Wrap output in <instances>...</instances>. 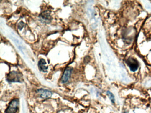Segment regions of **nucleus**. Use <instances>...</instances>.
Returning <instances> with one entry per match:
<instances>
[{"instance_id": "5", "label": "nucleus", "mask_w": 151, "mask_h": 113, "mask_svg": "<svg viewBox=\"0 0 151 113\" xmlns=\"http://www.w3.org/2000/svg\"><path fill=\"white\" fill-rule=\"evenodd\" d=\"M37 92L39 94L40 97L42 99H48L50 98L52 95V93L49 90L44 89H39Z\"/></svg>"}, {"instance_id": "7", "label": "nucleus", "mask_w": 151, "mask_h": 113, "mask_svg": "<svg viewBox=\"0 0 151 113\" xmlns=\"http://www.w3.org/2000/svg\"><path fill=\"white\" fill-rule=\"evenodd\" d=\"M47 63L45 60L43 58L40 59L38 62L39 69L40 71L44 72H47L48 69V67L46 66Z\"/></svg>"}, {"instance_id": "6", "label": "nucleus", "mask_w": 151, "mask_h": 113, "mask_svg": "<svg viewBox=\"0 0 151 113\" xmlns=\"http://www.w3.org/2000/svg\"><path fill=\"white\" fill-rule=\"evenodd\" d=\"M40 17L41 21L45 23H49L52 19L50 12L48 11H45L42 12L40 16Z\"/></svg>"}, {"instance_id": "2", "label": "nucleus", "mask_w": 151, "mask_h": 113, "mask_svg": "<svg viewBox=\"0 0 151 113\" xmlns=\"http://www.w3.org/2000/svg\"><path fill=\"white\" fill-rule=\"evenodd\" d=\"M19 104V100L18 99H14L12 100L7 108L5 111L6 113H16L18 108Z\"/></svg>"}, {"instance_id": "1", "label": "nucleus", "mask_w": 151, "mask_h": 113, "mask_svg": "<svg viewBox=\"0 0 151 113\" xmlns=\"http://www.w3.org/2000/svg\"><path fill=\"white\" fill-rule=\"evenodd\" d=\"M7 80L9 82H22L23 77L22 73L17 71H12L7 76Z\"/></svg>"}, {"instance_id": "3", "label": "nucleus", "mask_w": 151, "mask_h": 113, "mask_svg": "<svg viewBox=\"0 0 151 113\" xmlns=\"http://www.w3.org/2000/svg\"><path fill=\"white\" fill-rule=\"evenodd\" d=\"M126 63L130 70L132 72H136L138 69L139 66V63L137 60L132 57L128 58L126 61Z\"/></svg>"}, {"instance_id": "4", "label": "nucleus", "mask_w": 151, "mask_h": 113, "mask_svg": "<svg viewBox=\"0 0 151 113\" xmlns=\"http://www.w3.org/2000/svg\"><path fill=\"white\" fill-rule=\"evenodd\" d=\"M72 69H73L71 67H67L65 69L62 77L61 81L63 83H66L68 81L71 75Z\"/></svg>"}, {"instance_id": "8", "label": "nucleus", "mask_w": 151, "mask_h": 113, "mask_svg": "<svg viewBox=\"0 0 151 113\" xmlns=\"http://www.w3.org/2000/svg\"><path fill=\"white\" fill-rule=\"evenodd\" d=\"M107 94L108 96L109 97V99H110L111 101L112 102V103H114L115 100L114 96V94L111 92H109V91H108L107 92Z\"/></svg>"}]
</instances>
